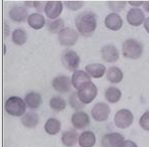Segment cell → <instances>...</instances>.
Here are the masks:
<instances>
[{
    "label": "cell",
    "mask_w": 149,
    "mask_h": 147,
    "mask_svg": "<svg viewBox=\"0 0 149 147\" xmlns=\"http://www.w3.org/2000/svg\"><path fill=\"white\" fill-rule=\"evenodd\" d=\"M104 23L106 27L109 29L117 31L122 28L123 22L119 15L116 13H111L107 16Z\"/></svg>",
    "instance_id": "obj_14"
},
{
    "label": "cell",
    "mask_w": 149,
    "mask_h": 147,
    "mask_svg": "<svg viewBox=\"0 0 149 147\" xmlns=\"http://www.w3.org/2000/svg\"><path fill=\"white\" fill-rule=\"evenodd\" d=\"M105 95L109 102L114 103L118 102L121 99L122 93L118 88L115 87H110L106 90Z\"/></svg>",
    "instance_id": "obj_26"
},
{
    "label": "cell",
    "mask_w": 149,
    "mask_h": 147,
    "mask_svg": "<svg viewBox=\"0 0 149 147\" xmlns=\"http://www.w3.org/2000/svg\"><path fill=\"white\" fill-rule=\"evenodd\" d=\"M5 109L12 116L20 117L25 114L26 109V102L20 97L13 96L9 97L6 102Z\"/></svg>",
    "instance_id": "obj_2"
},
{
    "label": "cell",
    "mask_w": 149,
    "mask_h": 147,
    "mask_svg": "<svg viewBox=\"0 0 149 147\" xmlns=\"http://www.w3.org/2000/svg\"><path fill=\"white\" fill-rule=\"evenodd\" d=\"M110 113V109L106 103L100 102L96 104L91 109V114L95 120L103 122L108 119Z\"/></svg>",
    "instance_id": "obj_8"
},
{
    "label": "cell",
    "mask_w": 149,
    "mask_h": 147,
    "mask_svg": "<svg viewBox=\"0 0 149 147\" xmlns=\"http://www.w3.org/2000/svg\"><path fill=\"white\" fill-rule=\"evenodd\" d=\"M143 50L142 44L134 39H127L123 44V54L126 57L138 58L142 55Z\"/></svg>",
    "instance_id": "obj_4"
},
{
    "label": "cell",
    "mask_w": 149,
    "mask_h": 147,
    "mask_svg": "<svg viewBox=\"0 0 149 147\" xmlns=\"http://www.w3.org/2000/svg\"><path fill=\"white\" fill-rule=\"evenodd\" d=\"M71 122L75 128L82 129L86 127L89 123V117L88 114L85 112H77L72 115Z\"/></svg>",
    "instance_id": "obj_13"
},
{
    "label": "cell",
    "mask_w": 149,
    "mask_h": 147,
    "mask_svg": "<svg viewBox=\"0 0 149 147\" xmlns=\"http://www.w3.org/2000/svg\"><path fill=\"white\" fill-rule=\"evenodd\" d=\"M27 22L30 27L35 29L38 30L44 26L46 20L42 15L38 13H33L29 16Z\"/></svg>",
    "instance_id": "obj_19"
},
{
    "label": "cell",
    "mask_w": 149,
    "mask_h": 147,
    "mask_svg": "<svg viewBox=\"0 0 149 147\" xmlns=\"http://www.w3.org/2000/svg\"><path fill=\"white\" fill-rule=\"evenodd\" d=\"M39 117L36 113L29 112L22 116L21 122L25 127L28 128L35 127L39 123Z\"/></svg>",
    "instance_id": "obj_25"
},
{
    "label": "cell",
    "mask_w": 149,
    "mask_h": 147,
    "mask_svg": "<svg viewBox=\"0 0 149 147\" xmlns=\"http://www.w3.org/2000/svg\"><path fill=\"white\" fill-rule=\"evenodd\" d=\"M27 14V10L26 8L22 6H16L10 10L9 16L13 21L21 22L25 20Z\"/></svg>",
    "instance_id": "obj_21"
},
{
    "label": "cell",
    "mask_w": 149,
    "mask_h": 147,
    "mask_svg": "<svg viewBox=\"0 0 149 147\" xmlns=\"http://www.w3.org/2000/svg\"><path fill=\"white\" fill-rule=\"evenodd\" d=\"M79 99L84 104L91 103L97 94L96 86L91 81L86 82L78 90L77 93Z\"/></svg>",
    "instance_id": "obj_3"
},
{
    "label": "cell",
    "mask_w": 149,
    "mask_h": 147,
    "mask_svg": "<svg viewBox=\"0 0 149 147\" xmlns=\"http://www.w3.org/2000/svg\"><path fill=\"white\" fill-rule=\"evenodd\" d=\"M78 134L75 130H71L64 132L62 136L61 141L66 147L74 146L77 142Z\"/></svg>",
    "instance_id": "obj_22"
},
{
    "label": "cell",
    "mask_w": 149,
    "mask_h": 147,
    "mask_svg": "<svg viewBox=\"0 0 149 147\" xmlns=\"http://www.w3.org/2000/svg\"><path fill=\"white\" fill-rule=\"evenodd\" d=\"M124 140L123 136L119 133L106 134L102 139V146L103 147H119Z\"/></svg>",
    "instance_id": "obj_10"
},
{
    "label": "cell",
    "mask_w": 149,
    "mask_h": 147,
    "mask_svg": "<svg viewBox=\"0 0 149 147\" xmlns=\"http://www.w3.org/2000/svg\"><path fill=\"white\" fill-rule=\"evenodd\" d=\"M95 135L91 131L83 132L79 137V144L81 147H93L96 143Z\"/></svg>",
    "instance_id": "obj_18"
},
{
    "label": "cell",
    "mask_w": 149,
    "mask_h": 147,
    "mask_svg": "<svg viewBox=\"0 0 149 147\" xmlns=\"http://www.w3.org/2000/svg\"><path fill=\"white\" fill-rule=\"evenodd\" d=\"M130 4L133 6H139L143 4V1H129Z\"/></svg>",
    "instance_id": "obj_36"
},
{
    "label": "cell",
    "mask_w": 149,
    "mask_h": 147,
    "mask_svg": "<svg viewBox=\"0 0 149 147\" xmlns=\"http://www.w3.org/2000/svg\"><path fill=\"white\" fill-rule=\"evenodd\" d=\"M63 6L61 1H48L44 7V11L48 17L55 19L62 12Z\"/></svg>",
    "instance_id": "obj_9"
},
{
    "label": "cell",
    "mask_w": 149,
    "mask_h": 147,
    "mask_svg": "<svg viewBox=\"0 0 149 147\" xmlns=\"http://www.w3.org/2000/svg\"><path fill=\"white\" fill-rule=\"evenodd\" d=\"M88 74L95 78H102L105 73L106 67L104 65L99 63L89 64L85 66Z\"/></svg>",
    "instance_id": "obj_17"
},
{
    "label": "cell",
    "mask_w": 149,
    "mask_h": 147,
    "mask_svg": "<svg viewBox=\"0 0 149 147\" xmlns=\"http://www.w3.org/2000/svg\"><path fill=\"white\" fill-rule=\"evenodd\" d=\"M144 26L146 31L149 33V17L147 18L145 21Z\"/></svg>",
    "instance_id": "obj_35"
},
{
    "label": "cell",
    "mask_w": 149,
    "mask_h": 147,
    "mask_svg": "<svg viewBox=\"0 0 149 147\" xmlns=\"http://www.w3.org/2000/svg\"><path fill=\"white\" fill-rule=\"evenodd\" d=\"M90 81H91V79L89 75L82 70L75 71L71 78V83L73 86L78 90L84 84Z\"/></svg>",
    "instance_id": "obj_15"
},
{
    "label": "cell",
    "mask_w": 149,
    "mask_h": 147,
    "mask_svg": "<svg viewBox=\"0 0 149 147\" xmlns=\"http://www.w3.org/2000/svg\"><path fill=\"white\" fill-rule=\"evenodd\" d=\"M133 121V115L130 110L122 109L116 113L114 118L115 124L118 127L126 128L130 127Z\"/></svg>",
    "instance_id": "obj_7"
},
{
    "label": "cell",
    "mask_w": 149,
    "mask_h": 147,
    "mask_svg": "<svg viewBox=\"0 0 149 147\" xmlns=\"http://www.w3.org/2000/svg\"><path fill=\"white\" fill-rule=\"evenodd\" d=\"M69 103L73 108L76 110L82 109L84 107V104L82 103L79 99L77 93H73L70 95L69 98Z\"/></svg>",
    "instance_id": "obj_29"
},
{
    "label": "cell",
    "mask_w": 149,
    "mask_h": 147,
    "mask_svg": "<svg viewBox=\"0 0 149 147\" xmlns=\"http://www.w3.org/2000/svg\"><path fill=\"white\" fill-rule=\"evenodd\" d=\"M65 100L60 96H54L49 101L50 107L56 112H61L64 110L66 107Z\"/></svg>",
    "instance_id": "obj_27"
},
{
    "label": "cell",
    "mask_w": 149,
    "mask_h": 147,
    "mask_svg": "<svg viewBox=\"0 0 149 147\" xmlns=\"http://www.w3.org/2000/svg\"><path fill=\"white\" fill-rule=\"evenodd\" d=\"M143 12L139 8H132L128 11L127 20L131 25L137 26L140 25L144 20Z\"/></svg>",
    "instance_id": "obj_12"
},
{
    "label": "cell",
    "mask_w": 149,
    "mask_h": 147,
    "mask_svg": "<svg viewBox=\"0 0 149 147\" xmlns=\"http://www.w3.org/2000/svg\"><path fill=\"white\" fill-rule=\"evenodd\" d=\"M64 26V21L61 18L56 19L51 22L49 24V29L51 32L53 33L59 32Z\"/></svg>",
    "instance_id": "obj_30"
},
{
    "label": "cell",
    "mask_w": 149,
    "mask_h": 147,
    "mask_svg": "<svg viewBox=\"0 0 149 147\" xmlns=\"http://www.w3.org/2000/svg\"><path fill=\"white\" fill-rule=\"evenodd\" d=\"M25 102L30 108L36 109L41 104L42 98L38 93L31 92L26 95Z\"/></svg>",
    "instance_id": "obj_23"
},
{
    "label": "cell",
    "mask_w": 149,
    "mask_h": 147,
    "mask_svg": "<svg viewBox=\"0 0 149 147\" xmlns=\"http://www.w3.org/2000/svg\"><path fill=\"white\" fill-rule=\"evenodd\" d=\"M70 80L68 76L60 75L54 79L52 81V85L57 92L61 93H65L70 90Z\"/></svg>",
    "instance_id": "obj_11"
},
{
    "label": "cell",
    "mask_w": 149,
    "mask_h": 147,
    "mask_svg": "<svg viewBox=\"0 0 149 147\" xmlns=\"http://www.w3.org/2000/svg\"><path fill=\"white\" fill-rule=\"evenodd\" d=\"M139 124L142 128L149 131V111L145 113L140 117Z\"/></svg>",
    "instance_id": "obj_32"
},
{
    "label": "cell",
    "mask_w": 149,
    "mask_h": 147,
    "mask_svg": "<svg viewBox=\"0 0 149 147\" xmlns=\"http://www.w3.org/2000/svg\"><path fill=\"white\" fill-rule=\"evenodd\" d=\"M75 24L79 32L84 36L91 35L97 27L95 16L91 12L82 13L77 17Z\"/></svg>",
    "instance_id": "obj_1"
},
{
    "label": "cell",
    "mask_w": 149,
    "mask_h": 147,
    "mask_svg": "<svg viewBox=\"0 0 149 147\" xmlns=\"http://www.w3.org/2000/svg\"><path fill=\"white\" fill-rule=\"evenodd\" d=\"M27 34L25 31L22 29H17L13 32L12 39L15 43L21 46L26 42Z\"/></svg>",
    "instance_id": "obj_28"
},
{
    "label": "cell",
    "mask_w": 149,
    "mask_h": 147,
    "mask_svg": "<svg viewBox=\"0 0 149 147\" xmlns=\"http://www.w3.org/2000/svg\"><path fill=\"white\" fill-rule=\"evenodd\" d=\"M108 80L112 83H118L121 82L123 78L122 71L116 66L110 67L107 73Z\"/></svg>",
    "instance_id": "obj_24"
},
{
    "label": "cell",
    "mask_w": 149,
    "mask_h": 147,
    "mask_svg": "<svg viewBox=\"0 0 149 147\" xmlns=\"http://www.w3.org/2000/svg\"><path fill=\"white\" fill-rule=\"evenodd\" d=\"M116 4H114L113 3V4H110V7L115 11H119L120 10H121L125 7V1L120 2L119 4H118V2H116Z\"/></svg>",
    "instance_id": "obj_33"
},
{
    "label": "cell",
    "mask_w": 149,
    "mask_h": 147,
    "mask_svg": "<svg viewBox=\"0 0 149 147\" xmlns=\"http://www.w3.org/2000/svg\"><path fill=\"white\" fill-rule=\"evenodd\" d=\"M62 61L64 66L69 70L73 71L76 70L80 63V57L74 51L66 50L61 56Z\"/></svg>",
    "instance_id": "obj_6"
},
{
    "label": "cell",
    "mask_w": 149,
    "mask_h": 147,
    "mask_svg": "<svg viewBox=\"0 0 149 147\" xmlns=\"http://www.w3.org/2000/svg\"><path fill=\"white\" fill-rule=\"evenodd\" d=\"M78 38L77 32L70 27L63 28L58 34V39L60 43L64 46L74 45Z\"/></svg>",
    "instance_id": "obj_5"
},
{
    "label": "cell",
    "mask_w": 149,
    "mask_h": 147,
    "mask_svg": "<svg viewBox=\"0 0 149 147\" xmlns=\"http://www.w3.org/2000/svg\"><path fill=\"white\" fill-rule=\"evenodd\" d=\"M119 147H138V146L134 142L127 140L123 141Z\"/></svg>",
    "instance_id": "obj_34"
},
{
    "label": "cell",
    "mask_w": 149,
    "mask_h": 147,
    "mask_svg": "<svg viewBox=\"0 0 149 147\" xmlns=\"http://www.w3.org/2000/svg\"><path fill=\"white\" fill-rule=\"evenodd\" d=\"M102 54L103 59L109 63L115 62L119 58V52L117 48L113 45L104 46L102 50Z\"/></svg>",
    "instance_id": "obj_16"
},
{
    "label": "cell",
    "mask_w": 149,
    "mask_h": 147,
    "mask_svg": "<svg viewBox=\"0 0 149 147\" xmlns=\"http://www.w3.org/2000/svg\"><path fill=\"white\" fill-rule=\"evenodd\" d=\"M61 124L60 120L54 118L49 119L44 125V129L49 134L56 135L61 129Z\"/></svg>",
    "instance_id": "obj_20"
},
{
    "label": "cell",
    "mask_w": 149,
    "mask_h": 147,
    "mask_svg": "<svg viewBox=\"0 0 149 147\" xmlns=\"http://www.w3.org/2000/svg\"><path fill=\"white\" fill-rule=\"evenodd\" d=\"M144 8L147 12H149V1L145 2L144 4Z\"/></svg>",
    "instance_id": "obj_37"
},
{
    "label": "cell",
    "mask_w": 149,
    "mask_h": 147,
    "mask_svg": "<svg viewBox=\"0 0 149 147\" xmlns=\"http://www.w3.org/2000/svg\"><path fill=\"white\" fill-rule=\"evenodd\" d=\"M65 5L69 9L77 10L82 8L84 5L83 1H65Z\"/></svg>",
    "instance_id": "obj_31"
}]
</instances>
